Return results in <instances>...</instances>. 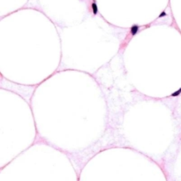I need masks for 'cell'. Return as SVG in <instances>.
I'll return each mask as SVG.
<instances>
[{
  "mask_svg": "<svg viewBox=\"0 0 181 181\" xmlns=\"http://www.w3.org/2000/svg\"><path fill=\"white\" fill-rule=\"evenodd\" d=\"M131 34L132 35H135L136 34L139 32V26L138 25H134L133 27H131Z\"/></svg>",
  "mask_w": 181,
  "mask_h": 181,
  "instance_id": "6da1fadb",
  "label": "cell"
},
{
  "mask_svg": "<svg viewBox=\"0 0 181 181\" xmlns=\"http://www.w3.org/2000/svg\"><path fill=\"white\" fill-rule=\"evenodd\" d=\"M91 7H92V10H93V13H94V14L97 13L98 9H97V6H96V4L94 2V3L91 4Z\"/></svg>",
  "mask_w": 181,
  "mask_h": 181,
  "instance_id": "7a4b0ae2",
  "label": "cell"
},
{
  "mask_svg": "<svg viewBox=\"0 0 181 181\" xmlns=\"http://www.w3.org/2000/svg\"><path fill=\"white\" fill-rule=\"evenodd\" d=\"M180 94H181V88H180V89H178V91L174 92L173 94L171 95V96H178V95H179Z\"/></svg>",
  "mask_w": 181,
  "mask_h": 181,
  "instance_id": "3957f363",
  "label": "cell"
},
{
  "mask_svg": "<svg viewBox=\"0 0 181 181\" xmlns=\"http://www.w3.org/2000/svg\"><path fill=\"white\" fill-rule=\"evenodd\" d=\"M164 16H166V13H165V12H163V13L159 15V18H162V17H164Z\"/></svg>",
  "mask_w": 181,
  "mask_h": 181,
  "instance_id": "277c9868",
  "label": "cell"
}]
</instances>
